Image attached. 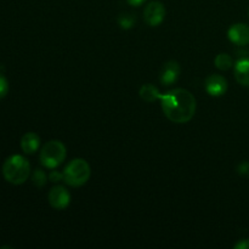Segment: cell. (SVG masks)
I'll return each mask as SVG.
<instances>
[{"mask_svg":"<svg viewBox=\"0 0 249 249\" xmlns=\"http://www.w3.org/2000/svg\"><path fill=\"white\" fill-rule=\"evenodd\" d=\"M160 107L164 116L173 123H189L196 113V99L186 89H178L162 94Z\"/></svg>","mask_w":249,"mask_h":249,"instance_id":"6da1fadb","label":"cell"},{"mask_svg":"<svg viewBox=\"0 0 249 249\" xmlns=\"http://www.w3.org/2000/svg\"><path fill=\"white\" fill-rule=\"evenodd\" d=\"M2 175L10 184L22 185L31 175V164L23 156H10L2 164Z\"/></svg>","mask_w":249,"mask_h":249,"instance_id":"7a4b0ae2","label":"cell"},{"mask_svg":"<svg viewBox=\"0 0 249 249\" xmlns=\"http://www.w3.org/2000/svg\"><path fill=\"white\" fill-rule=\"evenodd\" d=\"M63 181L71 187H80L87 184L91 175L89 163L83 158H75L66 165L63 170Z\"/></svg>","mask_w":249,"mask_h":249,"instance_id":"3957f363","label":"cell"},{"mask_svg":"<svg viewBox=\"0 0 249 249\" xmlns=\"http://www.w3.org/2000/svg\"><path fill=\"white\" fill-rule=\"evenodd\" d=\"M67 157V148L60 140H51L46 142L40 150L39 160L43 167L55 169L65 162Z\"/></svg>","mask_w":249,"mask_h":249,"instance_id":"277c9868","label":"cell"},{"mask_svg":"<svg viewBox=\"0 0 249 249\" xmlns=\"http://www.w3.org/2000/svg\"><path fill=\"white\" fill-rule=\"evenodd\" d=\"M165 18V7L160 1H151L143 11V19L150 27H158Z\"/></svg>","mask_w":249,"mask_h":249,"instance_id":"5b68a950","label":"cell"},{"mask_svg":"<svg viewBox=\"0 0 249 249\" xmlns=\"http://www.w3.org/2000/svg\"><path fill=\"white\" fill-rule=\"evenodd\" d=\"M48 199L50 206L57 211H63L71 203V194L65 186L56 185L49 191Z\"/></svg>","mask_w":249,"mask_h":249,"instance_id":"8992f818","label":"cell"},{"mask_svg":"<svg viewBox=\"0 0 249 249\" xmlns=\"http://www.w3.org/2000/svg\"><path fill=\"white\" fill-rule=\"evenodd\" d=\"M204 88L206 91L208 92L211 96L219 97L223 96L226 91H228V80L225 77L220 74H211L207 77L206 82H204Z\"/></svg>","mask_w":249,"mask_h":249,"instance_id":"52a82bcc","label":"cell"},{"mask_svg":"<svg viewBox=\"0 0 249 249\" xmlns=\"http://www.w3.org/2000/svg\"><path fill=\"white\" fill-rule=\"evenodd\" d=\"M228 38L235 45H249V26L246 23L232 24L228 31Z\"/></svg>","mask_w":249,"mask_h":249,"instance_id":"ba28073f","label":"cell"},{"mask_svg":"<svg viewBox=\"0 0 249 249\" xmlns=\"http://www.w3.org/2000/svg\"><path fill=\"white\" fill-rule=\"evenodd\" d=\"M180 72H181V68L180 65L177 61H169V62L165 63L162 67L160 74V80L163 85L165 87H169V85L174 84L180 77Z\"/></svg>","mask_w":249,"mask_h":249,"instance_id":"9c48e42d","label":"cell"},{"mask_svg":"<svg viewBox=\"0 0 249 249\" xmlns=\"http://www.w3.org/2000/svg\"><path fill=\"white\" fill-rule=\"evenodd\" d=\"M233 74L238 84L249 88V57H242L233 65Z\"/></svg>","mask_w":249,"mask_h":249,"instance_id":"30bf717a","label":"cell"},{"mask_svg":"<svg viewBox=\"0 0 249 249\" xmlns=\"http://www.w3.org/2000/svg\"><path fill=\"white\" fill-rule=\"evenodd\" d=\"M19 145H21V150L26 155H34L40 147V138H39L38 134L29 131L22 136Z\"/></svg>","mask_w":249,"mask_h":249,"instance_id":"8fae6325","label":"cell"},{"mask_svg":"<svg viewBox=\"0 0 249 249\" xmlns=\"http://www.w3.org/2000/svg\"><path fill=\"white\" fill-rule=\"evenodd\" d=\"M139 95H140V97L143 101L148 102V104L157 101V100H160V97H162V92L153 84H143L140 88Z\"/></svg>","mask_w":249,"mask_h":249,"instance_id":"7c38bea8","label":"cell"},{"mask_svg":"<svg viewBox=\"0 0 249 249\" xmlns=\"http://www.w3.org/2000/svg\"><path fill=\"white\" fill-rule=\"evenodd\" d=\"M214 63H215V67L220 71H229L230 68L233 67V58L231 57L229 53H219L218 56L214 60Z\"/></svg>","mask_w":249,"mask_h":249,"instance_id":"4fadbf2b","label":"cell"},{"mask_svg":"<svg viewBox=\"0 0 249 249\" xmlns=\"http://www.w3.org/2000/svg\"><path fill=\"white\" fill-rule=\"evenodd\" d=\"M117 22H118L119 27H121L122 29L128 31V29H131L135 26L136 18L134 17V15L131 14H122L119 15L118 18H117Z\"/></svg>","mask_w":249,"mask_h":249,"instance_id":"5bb4252c","label":"cell"},{"mask_svg":"<svg viewBox=\"0 0 249 249\" xmlns=\"http://www.w3.org/2000/svg\"><path fill=\"white\" fill-rule=\"evenodd\" d=\"M48 178L49 177H46L44 170L36 169L33 172V175H32V181H33V184L36 187H43L46 184V181H48Z\"/></svg>","mask_w":249,"mask_h":249,"instance_id":"9a60e30c","label":"cell"},{"mask_svg":"<svg viewBox=\"0 0 249 249\" xmlns=\"http://www.w3.org/2000/svg\"><path fill=\"white\" fill-rule=\"evenodd\" d=\"M9 92V82L4 74L0 73V100L4 99Z\"/></svg>","mask_w":249,"mask_h":249,"instance_id":"2e32d148","label":"cell"},{"mask_svg":"<svg viewBox=\"0 0 249 249\" xmlns=\"http://www.w3.org/2000/svg\"><path fill=\"white\" fill-rule=\"evenodd\" d=\"M237 173L241 177H249V162L248 160H243L238 164L237 167Z\"/></svg>","mask_w":249,"mask_h":249,"instance_id":"e0dca14e","label":"cell"},{"mask_svg":"<svg viewBox=\"0 0 249 249\" xmlns=\"http://www.w3.org/2000/svg\"><path fill=\"white\" fill-rule=\"evenodd\" d=\"M49 180L51 182H60L63 181V173L56 172V170H53V172L49 174Z\"/></svg>","mask_w":249,"mask_h":249,"instance_id":"ac0fdd59","label":"cell"},{"mask_svg":"<svg viewBox=\"0 0 249 249\" xmlns=\"http://www.w3.org/2000/svg\"><path fill=\"white\" fill-rule=\"evenodd\" d=\"M235 249H249V238H243V240H240L235 246H233Z\"/></svg>","mask_w":249,"mask_h":249,"instance_id":"d6986e66","label":"cell"},{"mask_svg":"<svg viewBox=\"0 0 249 249\" xmlns=\"http://www.w3.org/2000/svg\"><path fill=\"white\" fill-rule=\"evenodd\" d=\"M145 1L146 0H126V2H128L129 5H131V6H135V7L141 6V5H142Z\"/></svg>","mask_w":249,"mask_h":249,"instance_id":"ffe728a7","label":"cell"},{"mask_svg":"<svg viewBox=\"0 0 249 249\" xmlns=\"http://www.w3.org/2000/svg\"><path fill=\"white\" fill-rule=\"evenodd\" d=\"M248 15H249V10H248Z\"/></svg>","mask_w":249,"mask_h":249,"instance_id":"44dd1931","label":"cell"}]
</instances>
